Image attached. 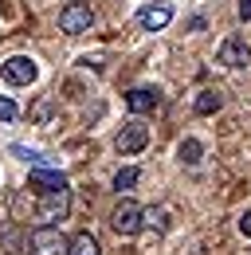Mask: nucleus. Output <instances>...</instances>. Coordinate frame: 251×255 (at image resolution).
Returning <instances> with one entry per match:
<instances>
[{
  "instance_id": "6e6552de",
  "label": "nucleus",
  "mask_w": 251,
  "mask_h": 255,
  "mask_svg": "<svg viewBox=\"0 0 251 255\" xmlns=\"http://www.w3.org/2000/svg\"><path fill=\"white\" fill-rule=\"evenodd\" d=\"M31 189L35 192H67V177H63L59 169H51V165H39V169H31Z\"/></svg>"
},
{
  "instance_id": "2eb2a0df",
  "label": "nucleus",
  "mask_w": 251,
  "mask_h": 255,
  "mask_svg": "<svg viewBox=\"0 0 251 255\" xmlns=\"http://www.w3.org/2000/svg\"><path fill=\"white\" fill-rule=\"evenodd\" d=\"M12 153L20 161H31V169H39V165H47V157L43 153H35V149H24V145H12Z\"/></svg>"
},
{
  "instance_id": "f8f14e48",
  "label": "nucleus",
  "mask_w": 251,
  "mask_h": 255,
  "mask_svg": "<svg viewBox=\"0 0 251 255\" xmlns=\"http://www.w3.org/2000/svg\"><path fill=\"white\" fill-rule=\"evenodd\" d=\"M220 106H224L220 91H200V95L192 98V110H196V114H216Z\"/></svg>"
},
{
  "instance_id": "a211bd4d",
  "label": "nucleus",
  "mask_w": 251,
  "mask_h": 255,
  "mask_svg": "<svg viewBox=\"0 0 251 255\" xmlns=\"http://www.w3.org/2000/svg\"><path fill=\"white\" fill-rule=\"evenodd\" d=\"M240 20L251 24V0H240Z\"/></svg>"
},
{
  "instance_id": "6ab92c4d",
  "label": "nucleus",
  "mask_w": 251,
  "mask_h": 255,
  "mask_svg": "<svg viewBox=\"0 0 251 255\" xmlns=\"http://www.w3.org/2000/svg\"><path fill=\"white\" fill-rule=\"evenodd\" d=\"M240 232L251 240V212H244V216H240Z\"/></svg>"
},
{
  "instance_id": "7ed1b4c3",
  "label": "nucleus",
  "mask_w": 251,
  "mask_h": 255,
  "mask_svg": "<svg viewBox=\"0 0 251 255\" xmlns=\"http://www.w3.org/2000/svg\"><path fill=\"white\" fill-rule=\"evenodd\" d=\"M71 240L59 232V224H39L31 232V252L35 255H67Z\"/></svg>"
},
{
  "instance_id": "f03ea898",
  "label": "nucleus",
  "mask_w": 251,
  "mask_h": 255,
  "mask_svg": "<svg viewBox=\"0 0 251 255\" xmlns=\"http://www.w3.org/2000/svg\"><path fill=\"white\" fill-rule=\"evenodd\" d=\"M149 145V126L141 122V118H129L122 129H118V137H114V149L122 153V157H133V153H141Z\"/></svg>"
},
{
  "instance_id": "4468645a",
  "label": "nucleus",
  "mask_w": 251,
  "mask_h": 255,
  "mask_svg": "<svg viewBox=\"0 0 251 255\" xmlns=\"http://www.w3.org/2000/svg\"><path fill=\"white\" fill-rule=\"evenodd\" d=\"M137 181H141V173H137V169H118V173H114V189H118V192L133 189Z\"/></svg>"
},
{
  "instance_id": "f3484780",
  "label": "nucleus",
  "mask_w": 251,
  "mask_h": 255,
  "mask_svg": "<svg viewBox=\"0 0 251 255\" xmlns=\"http://www.w3.org/2000/svg\"><path fill=\"white\" fill-rule=\"evenodd\" d=\"M20 118V106L12 98H0V122H16Z\"/></svg>"
},
{
  "instance_id": "dca6fc26",
  "label": "nucleus",
  "mask_w": 251,
  "mask_h": 255,
  "mask_svg": "<svg viewBox=\"0 0 251 255\" xmlns=\"http://www.w3.org/2000/svg\"><path fill=\"white\" fill-rule=\"evenodd\" d=\"M141 224L145 228H165V208H141Z\"/></svg>"
},
{
  "instance_id": "9b49d317",
  "label": "nucleus",
  "mask_w": 251,
  "mask_h": 255,
  "mask_svg": "<svg viewBox=\"0 0 251 255\" xmlns=\"http://www.w3.org/2000/svg\"><path fill=\"white\" fill-rule=\"evenodd\" d=\"M67 255H102V248H98V240H94L91 232H79V236L71 240Z\"/></svg>"
},
{
  "instance_id": "1a4fd4ad",
  "label": "nucleus",
  "mask_w": 251,
  "mask_h": 255,
  "mask_svg": "<svg viewBox=\"0 0 251 255\" xmlns=\"http://www.w3.org/2000/svg\"><path fill=\"white\" fill-rule=\"evenodd\" d=\"M126 106H129V114H153L161 106V91L157 87H133L126 95Z\"/></svg>"
},
{
  "instance_id": "423d86ee",
  "label": "nucleus",
  "mask_w": 251,
  "mask_h": 255,
  "mask_svg": "<svg viewBox=\"0 0 251 255\" xmlns=\"http://www.w3.org/2000/svg\"><path fill=\"white\" fill-rule=\"evenodd\" d=\"M216 59H220L224 67H232V71H244V67H251V47H248V39H244V35H228V39L220 43Z\"/></svg>"
},
{
  "instance_id": "39448f33",
  "label": "nucleus",
  "mask_w": 251,
  "mask_h": 255,
  "mask_svg": "<svg viewBox=\"0 0 251 255\" xmlns=\"http://www.w3.org/2000/svg\"><path fill=\"white\" fill-rule=\"evenodd\" d=\"M67 208H71V196L67 192H39L35 220L39 224H59V220H67Z\"/></svg>"
},
{
  "instance_id": "f257e3e1",
  "label": "nucleus",
  "mask_w": 251,
  "mask_h": 255,
  "mask_svg": "<svg viewBox=\"0 0 251 255\" xmlns=\"http://www.w3.org/2000/svg\"><path fill=\"white\" fill-rule=\"evenodd\" d=\"M94 28V8L83 4V0H71L59 8V32L63 35H83Z\"/></svg>"
},
{
  "instance_id": "20e7f679",
  "label": "nucleus",
  "mask_w": 251,
  "mask_h": 255,
  "mask_svg": "<svg viewBox=\"0 0 251 255\" xmlns=\"http://www.w3.org/2000/svg\"><path fill=\"white\" fill-rule=\"evenodd\" d=\"M110 228H114L118 236H137V232L145 228V224H141V204L129 200V196H122L118 208L110 212Z\"/></svg>"
},
{
  "instance_id": "0eeeda50",
  "label": "nucleus",
  "mask_w": 251,
  "mask_h": 255,
  "mask_svg": "<svg viewBox=\"0 0 251 255\" xmlns=\"http://www.w3.org/2000/svg\"><path fill=\"white\" fill-rule=\"evenodd\" d=\"M0 75H4V83H12V87H31L35 75H39V67H35V59H28V55H12L8 63L0 67Z\"/></svg>"
},
{
  "instance_id": "ddd939ff",
  "label": "nucleus",
  "mask_w": 251,
  "mask_h": 255,
  "mask_svg": "<svg viewBox=\"0 0 251 255\" xmlns=\"http://www.w3.org/2000/svg\"><path fill=\"white\" fill-rule=\"evenodd\" d=\"M177 157H181V165H200V157H204V145H200L196 137H185V141L177 145Z\"/></svg>"
},
{
  "instance_id": "9d476101",
  "label": "nucleus",
  "mask_w": 251,
  "mask_h": 255,
  "mask_svg": "<svg viewBox=\"0 0 251 255\" xmlns=\"http://www.w3.org/2000/svg\"><path fill=\"white\" fill-rule=\"evenodd\" d=\"M169 20H173V8H169V4H145V8H137V24H141L145 32L169 28Z\"/></svg>"
}]
</instances>
